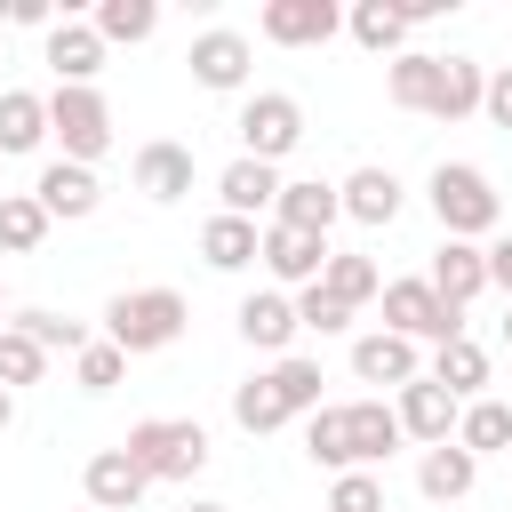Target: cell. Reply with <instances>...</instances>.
<instances>
[{
	"instance_id": "obj_1",
	"label": "cell",
	"mask_w": 512,
	"mask_h": 512,
	"mask_svg": "<svg viewBox=\"0 0 512 512\" xmlns=\"http://www.w3.org/2000/svg\"><path fill=\"white\" fill-rule=\"evenodd\" d=\"M400 448V416L384 400H320L304 416V456L328 472H376Z\"/></svg>"
},
{
	"instance_id": "obj_2",
	"label": "cell",
	"mask_w": 512,
	"mask_h": 512,
	"mask_svg": "<svg viewBox=\"0 0 512 512\" xmlns=\"http://www.w3.org/2000/svg\"><path fill=\"white\" fill-rule=\"evenodd\" d=\"M320 360H304V352H288V360H272V368H256L240 392H232V424L240 432H280L288 416H312L320 408Z\"/></svg>"
},
{
	"instance_id": "obj_3",
	"label": "cell",
	"mask_w": 512,
	"mask_h": 512,
	"mask_svg": "<svg viewBox=\"0 0 512 512\" xmlns=\"http://www.w3.org/2000/svg\"><path fill=\"white\" fill-rule=\"evenodd\" d=\"M424 200H432V216H440V240H472V248H480V240L504 224V200H496V184H488L480 160H440L432 184H424Z\"/></svg>"
},
{
	"instance_id": "obj_4",
	"label": "cell",
	"mask_w": 512,
	"mask_h": 512,
	"mask_svg": "<svg viewBox=\"0 0 512 512\" xmlns=\"http://www.w3.org/2000/svg\"><path fill=\"white\" fill-rule=\"evenodd\" d=\"M184 296L176 288H120L112 304H104V344H120L128 360L136 352H168L176 336H184Z\"/></svg>"
},
{
	"instance_id": "obj_5",
	"label": "cell",
	"mask_w": 512,
	"mask_h": 512,
	"mask_svg": "<svg viewBox=\"0 0 512 512\" xmlns=\"http://www.w3.org/2000/svg\"><path fill=\"white\" fill-rule=\"evenodd\" d=\"M120 456H128L144 480H200V464H208V432H200L192 416H144V424H128Z\"/></svg>"
},
{
	"instance_id": "obj_6",
	"label": "cell",
	"mask_w": 512,
	"mask_h": 512,
	"mask_svg": "<svg viewBox=\"0 0 512 512\" xmlns=\"http://www.w3.org/2000/svg\"><path fill=\"white\" fill-rule=\"evenodd\" d=\"M48 136L64 144L56 160L96 168V160L112 152V104H104L96 88H48Z\"/></svg>"
},
{
	"instance_id": "obj_7",
	"label": "cell",
	"mask_w": 512,
	"mask_h": 512,
	"mask_svg": "<svg viewBox=\"0 0 512 512\" xmlns=\"http://www.w3.org/2000/svg\"><path fill=\"white\" fill-rule=\"evenodd\" d=\"M240 160H264V168H280L296 144H304V104L288 96V88H256L248 104H240Z\"/></svg>"
},
{
	"instance_id": "obj_8",
	"label": "cell",
	"mask_w": 512,
	"mask_h": 512,
	"mask_svg": "<svg viewBox=\"0 0 512 512\" xmlns=\"http://www.w3.org/2000/svg\"><path fill=\"white\" fill-rule=\"evenodd\" d=\"M384 328L408 336V344H456L464 336V312L432 296V280H384Z\"/></svg>"
},
{
	"instance_id": "obj_9",
	"label": "cell",
	"mask_w": 512,
	"mask_h": 512,
	"mask_svg": "<svg viewBox=\"0 0 512 512\" xmlns=\"http://www.w3.org/2000/svg\"><path fill=\"white\" fill-rule=\"evenodd\" d=\"M184 64H192V80H200L208 96H240V88H248V64H256V48H248V32H232V24H208V32H192Z\"/></svg>"
},
{
	"instance_id": "obj_10",
	"label": "cell",
	"mask_w": 512,
	"mask_h": 512,
	"mask_svg": "<svg viewBox=\"0 0 512 512\" xmlns=\"http://www.w3.org/2000/svg\"><path fill=\"white\" fill-rule=\"evenodd\" d=\"M256 32H264L272 48H328V40L344 32V8H336V0H264Z\"/></svg>"
},
{
	"instance_id": "obj_11",
	"label": "cell",
	"mask_w": 512,
	"mask_h": 512,
	"mask_svg": "<svg viewBox=\"0 0 512 512\" xmlns=\"http://www.w3.org/2000/svg\"><path fill=\"white\" fill-rule=\"evenodd\" d=\"M256 264L280 280V296H288V288H312V280L328 272V240L288 232V224H264V232H256Z\"/></svg>"
},
{
	"instance_id": "obj_12",
	"label": "cell",
	"mask_w": 512,
	"mask_h": 512,
	"mask_svg": "<svg viewBox=\"0 0 512 512\" xmlns=\"http://www.w3.org/2000/svg\"><path fill=\"white\" fill-rule=\"evenodd\" d=\"M392 416H400V440H416V448H440V440H456V416H464V400H448L432 376H416V384H400Z\"/></svg>"
},
{
	"instance_id": "obj_13",
	"label": "cell",
	"mask_w": 512,
	"mask_h": 512,
	"mask_svg": "<svg viewBox=\"0 0 512 512\" xmlns=\"http://www.w3.org/2000/svg\"><path fill=\"white\" fill-rule=\"evenodd\" d=\"M128 176H136V192H144L152 208H176V200L192 192V144H168V136H152V144H136Z\"/></svg>"
},
{
	"instance_id": "obj_14",
	"label": "cell",
	"mask_w": 512,
	"mask_h": 512,
	"mask_svg": "<svg viewBox=\"0 0 512 512\" xmlns=\"http://www.w3.org/2000/svg\"><path fill=\"white\" fill-rule=\"evenodd\" d=\"M32 200L48 208V224H56V216H64V224H80V216H96V208H104V184H96V168L48 160V168L32 176Z\"/></svg>"
},
{
	"instance_id": "obj_15",
	"label": "cell",
	"mask_w": 512,
	"mask_h": 512,
	"mask_svg": "<svg viewBox=\"0 0 512 512\" xmlns=\"http://www.w3.org/2000/svg\"><path fill=\"white\" fill-rule=\"evenodd\" d=\"M336 200H344V216H352V224L384 232V224H392V216L408 208V184H400L392 168H376V160H368V168H352V176L336 184Z\"/></svg>"
},
{
	"instance_id": "obj_16",
	"label": "cell",
	"mask_w": 512,
	"mask_h": 512,
	"mask_svg": "<svg viewBox=\"0 0 512 512\" xmlns=\"http://www.w3.org/2000/svg\"><path fill=\"white\" fill-rule=\"evenodd\" d=\"M352 376L360 384H416L424 376V352L408 344V336H392V328H368V336H352Z\"/></svg>"
},
{
	"instance_id": "obj_17",
	"label": "cell",
	"mask_w": 512,
	"mask_h": 512,
	"mask_svg": "<svg viewBox=\"0 0 512 512\" xmlns=\"http://www.w3.org/2000/svg\"><path fill=\"white\" fill-rule=\"evenodd\" d=\"M48 64H56V88H96V72H104V40H96V24L56 16V24H48Z\"/></svg>"
},
{
	"instance_id": "obj_18",
	"label": "cell",
	"mask_w": 512,
	"mask_h": 512,
	"mask_svg": "<svg viewBox=\"0 0 512 512\" xmlns=\"http://www.w3.org/2000/svg\"><path fill=\"white\" fill-rule=\"evenodd\" d=\"M240 344H256V352H272V360H288V344H296V296H280V288H256V296H240Z\"/></svg>"
},
{
	"instance_id": "obj_19",
	"label": "cell",
	"mask_w": 512,
	"mask_h": 512,
	"mask_svg": "<svg viewBox=\"0 0 512 512\" xmlns=\"http://www.w3.org/2000/svg\"><path fill=\"white\" fill-rule=\"evenodd\" d=\"M480 88H488V64H472V56H440V64H432L424 120H472V112H480Z\"/></svg>"
},
{
	"instance_id": "obj_20",
	"label": "cell",
	"mask_w": 512,
	"mask_h": 512,
	"mask_svg": "<svg viewBox=\"0 0 512 512\" xmlns=\"http://www.w3.org/2000/svg\"><path fill=\"white\" fill-rule=\"evenodd\" d=\"M344 216V200H336V184L328 176H296V184H280V200H272V224H288V232H312V240H328V224Z\"/></svg>"
},
{
	"instance_id": "obj_21",
	"label": "cell",
	"mask_w": 512,
	"mask_h": 512,
	"mask_svg": "<svg viewBox=\"0 0 512 512\" xmlns=\"http://www.w3.org/2000/svg\"><path fill=\"white\" fill-rule=\"evenodd\" d=\"M80 488H88V512H136L152 480H144L120 448H96V456H88V472H80Z\"/></svg>"
},
{
	"instance_id": "obj_22",
	"label": "cell",
	"mask_w": 512,
	"mask_h": 512,
	"mask_svg": "<svg viewBox=\"0 0 512 512\" xmlns=\"http://www.w3.org/2000/svg\"><path fill=\"white\" fill-rule=\"evenodd\" d=\"M216 200H224V216H272V200H280V168H264V160H232L224 176H216Z\"/></svg>"
},
{
	"instance_id": "obj_23",
	"label": "cell",
	"mask_w": 512,
	"mask_h": 512,
	"mask_svg": "<svg viewBox=\"0 0 512 512\" xmlns=\"http://www.w3.org/2000/svg\"><path fill=\"white\" fill-rule=\"evenodd\" d=\"M424 280H432V296H440V304H456V312H464V304L488 288V264H480V248H472V240H440V256H432V272H424Z\"/></svg>"
},
{
	"instance_id": "obj_24",
	"label": "cell",
	"mask_w": 512,
	"mask_h": 512,
	"mask_svg": "<svg viewBox=\"0 0 512 512\" xmlns=\"http://www.w3.org/2000/svg\"><path fill=\"white\" fill-rule=\"evenodd\" d=\"M472 480H480V456H464L456 440H440V448H424V456H416V488H424L432 504H464V496H472Z\"/></svg>"
},
{
	"instance_id": "obj_25",
	"label": "cell",
	"mask_w": 512,
	"mask_h": 512,
	"mask_svg": "<svg viewBox=\"0 0 512 512\" xmlns=\"http://www.w3.org/2000/svg\"><path fill=\"white\" fill-rule=\"evenodd\" d=\"M256 232H264V224L216 208V216L200 224V264H208V272H248V264H256Z\"/></svg>"
},
{
	"instance_id": "obj_26",
	"label": "cell",
	"mask_w": 512,
	"mask_h": 512,
	"mask_svg": "<svg viewBox=\"0 0 512 512\" xmlns=\"http://www.w3.org/2000/svg\"><path fill=\"white\" fill-rule=\"evenodd\" d=\"M40 144H48V96H32V88H0V160L40 152Z\"/></svg>"
},
{
	"instance_id": "obj_27",
	"label": "cell",
	"mask_w": 512,
	"mask_h": 512,
	"mask_svg": "<svg viewBox=\"0 0 512 512\" xmlns=\"http://www.w3.org/2000/svg\"><path fill=\"white\" fill-rule=\"evenodd\" d=\"M344 32H352L368 56H384V64H392V56L408 48V32H416V24H408V8H392V0H360V8L344 16Z\"/></svg>"
},
{
	"instance_id": "obj_28",
	"label": "cell",
	"mask_w": 512,
	"mask_h": 512,
	"mask_svg": "<svg viewBox=\"0 0 512 512\" xmlns=\"http://www.w3.org/2000/svg\"><path fill=\"white\" fill-rule=\"evenodd\" d=\"M448 400H480V384H488V352L472 344V336H456V344H432V368H424Z\"/></svg>"
},
{
	"instance_id": "obj_29",
	"label": "cell",
	"mask_w": 512,
	"mask_h": 512,
	"mask_svg": "<svg viewBox=\"0 0 512 512\" xmlns=\"http://www.w3.org/2000/svg\"><path fill=\"white\" fill-rule=\"evenodd\" d=\"M456 448L464 456H504L512 448V400H464V416H456Z\"/></svg>"
},
{
	"instance_id": "obj_30",
	"label": "cell",
	"mask_w": 512,
	"mask_h": 512,
	"mask_svg": "<svg viewBox=\"0 0 512 512\" xmlns=\"http://www.w3.org/2000/svg\"><path fill=\"white\" fill-rule=\"evenodd\" d=\"M320 288H328L344 312H360V304H376V296H384V272H376L368 256H352V248H328V272H320Z\"/></svg>"
},
{
	"instance_id": "obj_31",
	"label": "cell",
	"mask_w": 512,
	"mask_h": 512,
	"mask_svg": "<svg viewBox=\"0 0 512 512\" xmlns=\"http://www.w3.org/2000/svg\"><path fill=\"white\" fill-rule=\"evenodd\" d=\"M88 24H96V40H104V48H120V40L136 48V40H152V32H160V8H152V0H104Z\"/></svg>"
},
{
	"instance_id": "obj_32",
	"label": "cell",
	"mask_w": 512,
	"mask_h": 512,
	"mask_svg": "<svg viewBox=\"0 0 512 512\" xmlns=\"http://www.w3.org/2000/svg\"><path fill=\"white\" fill-rule=\"evenodd\" d=\"M40 240H48V208L32 192H0V248L8 256H32Z\"/></svg>"
},
{
	"instance_id": "obj_33",
	"label": "cell",
	"mask_w": 512,
	"mask_h": 512,
	"mask_svg": "<svg viewBox=\"0 0 512 512\" xmlns=\"http://www.w3.org/2000/svg\"><path fill=\"white\" fill-rule=\"evenodd\" d=\"M432 64H440V56H424V48H400V56L384 64V96H392L400 112H424V96H432Z\"/></svg>"
},
{
	"instance_id": "obj_34",
	"label": "cell",
	"mask_w": 512,
	"mask_h": 512,
	"mask_svg": "<svg viewBox=\"0 0 512 512\" xmlns=\"http://www.w3.org/2000/svg\"><path fill=\"white\" fill-rule=\"evenodd\" d=\"M8 328H24L40 352H88V320H64V312H8Z\"/></svg>"
},
{
	"instance_id": "obj_35",
	"label": "cell",
	"mask_w": 512,
	"mask_h": 512,
	"mask_svg": "<svg viewBox=\"0 0 512 512\" xmlns=\"http://www.w3.org/2000/svg\"><path fill=\"white\" fill-rule=\"evenodd\" d=\"M120 376H128V352H120V344L96 336L88 352H72V384H80V392H112Z\"/></svg>"
},
{
	"instance_id": "obj_36",
	"label": "cell",
	"mask_w": 512,
	"mask_h": 512,
	"mask_svg": "<svg viewBox=\"0 0 512 512\" xmlns=\"http://www.w3.org/2000/svg\"><path fill=\"white\" fill-rule=\"evenodd\" d=\"M40 376H48V352L24 328H0V384L16 392V384H40Z\"/></svg>"
},
{
	"instance_id": "obj_37",
	"label": "cell",
	"mask_w": 512,
	"mask_h": 512,
	"mask_svg": "<svg viewBox=\"0 0 512 512\" xmlns=\"http://www.w3.org/2000/svg\"><path fill=\"white\" fill-rule=\"evenodd\" d=\"M296 328H312V336H344V328H352V312L312 280V288H296Z\"/></svg>"
},
{
	"instance_id": "obj_38",
	"label": "cell",
	"mask_w": 512,
	"mask_h": 512,
	"mask_svg": "<svg viewBox=\"0 0 512 512\" xmlns=\"http://www.w3.org/2000/svg\"><path fill=\"white\" fill-rule=\"evenodd\" d=\"M328 512H384V480H376V472H336Z\"/></svg>"
},
{
	"instance_id": "obj_39",
	"label": "cell",
	"mask_w": 512,
	"mask_h": 512,
	"mask_svg": "<svg viewBox=\"0 0 512 512\" xmlns=\"http://www.w3.org/2000/svg\"><path fill=\"white\" fill-rule=\"evenodd\" d=\"M480 112H488L496 128H512V64H496V72H488V88H480Z\"/></svg>"
},
{
	"instance_id": "obj_40",
	"label": "cell",
	"mask_w": 512,
	"mask_h": 512,
	"mask_svg": "<svg viewBox=\"0 0 512 512\" xmlns=\"http://www.w3.org/2000/svg\"><path fill=\"white\" fill-rule=\"evenodd\" d=\"M480 264H488V288L512 304V232H504V240H488V248H480Z\"/></svg>"
},
{
	"instance_id": "obj_41",
	"label": "cell",
	"mask_w": 512,
	"mask_h": 512,
	"mask_svg": "<svg viewBox=\"0 0 512 512\" xmlns=\"http://www.w3.org/2000/svg\"><path fill=\"white\" fill-rule=\"evenodd\" d=\"M0 24H16V32H48L56 16H48V0H0Z\"/></svg>"
},
{
	"instance_id": "obj_42",
	"label": "cell",
	"mask_w": 512,
	"mask_h": 512,
	"mask_svg": "<svg viewBox=\"0 0 512 512\" xmlns=\"http://www.w3.org/2000/svg\"><path fill=\"white\" fill-rule=\"evenodd\" d=\"M8 424H16V392L0 384V432H8Z\"/></svg>"
},
{
	"instance_id": "obj_43",
	"label": "cell",
	"mask_w": 512,
	"mask_h": 512,
	"mask_svg": "<svg viewBox=\"0 0 512 512\" xmlns=\"http://www.w3.org/2000/svg\"><path fill=\"white\" fill-rule=\"evenodd\" d=\"M184 512H232V504H208V496H192V504H184Z\"/></svg>"
},
{
	"instance_id": "obj_44",
	"label": "cell",
	"mask_w": 512,
	"mask_h": 512,
	"mask_svg": "<svg viewBox=\"0 0 512 512\" xmlns=\"http://www.w3.org/2000/svg\"><path fill=\"white\" fill-rule=\"evenodd\" d=\"M504 344H512V304H504Z\"/></svg>"
},
{
	"instance_id": "obj_45",
	"label": "cell",
	"mask_w": 512,
	"mask_h": 512,
	"mask_svg": "<svg viewBox=\"0 0 512 512\" xmlns=\"http://www.w3.org/2000/svg\"><path fill=\"white\" fill-rule=\"evenodd\" d=\"M0 328H8V288H0Z\"/></svg>"
}]
</instances>
